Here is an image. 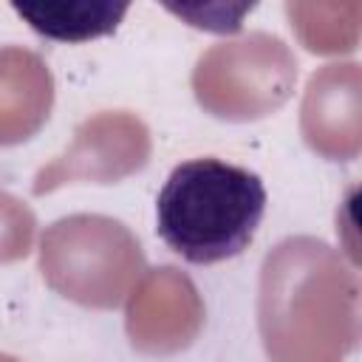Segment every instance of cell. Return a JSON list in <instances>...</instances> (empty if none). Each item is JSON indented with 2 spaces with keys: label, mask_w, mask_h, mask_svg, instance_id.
Masks as SVG:
<instances>
[{
  "label": "cell",
  "mask_w": 362,
  "mask_h": 362,
  "mask_svg": "<svg viewBox=\"0 0 362 362\" xmlns=\"http://www.w3.org/2000/svg\"><path fill=\"white\" fill-rule=\"evenodd\" d=\"M266 184L249 167L204 156L173 167L156 198V232L181 260L212 266L238 257L266 215Z\"/></svg>",
  "instance_id": "cell-1"
},
{
  "label": "cell",
  "mask_w": 362,
  "mask_h": 362,
  "mask_svg": "<svg viewBox=\"0 0 362 362\" xmlns=\"http://www.w3.org/2000/svg\"><path fill=\"white\" fill-rule=\"evenodd\" d=\"M11 8L42 37L59 42H85L110 34L124 17V3H11Z\"/></svg>",
  "instance_id": "cell-2"
}]
</instances>
